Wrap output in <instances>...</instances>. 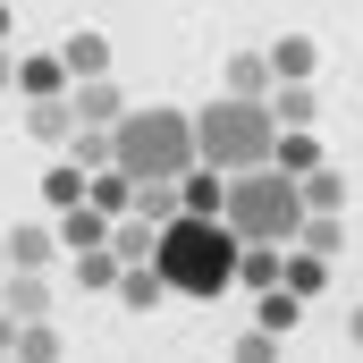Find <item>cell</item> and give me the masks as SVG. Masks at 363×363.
<instances>
[{"label": "cell", "instance_id": "cell-1", "mask_svg": "<svg viewBox=\"0 0 363 363\" xmlns=\"http://www.w3.org/2000/svg\"><path fill=\"white\" fill-rule=\"evenodd\" d=\"M279 127L271 101H237V93H211L203 110H194V152H203V169H220V178H254V169H271L279 161Z\"/></svg>", "mask_w": 363, "mask_h": 363}, {"label": "cell", "instance_id": "cell-2", "mask_svg": "<svg viewBox=\"0 0 363 363\" xmlns=\"http://www.w3.org/2000/svg\"><path fill=\"white\" fill-rule=\"evenodd\" d=\"M118 169L135 186H186L203 169L194 152V110H169V101H144L118 118Z\"/></svg>", "mask_w": 363, "mask_h": 363}, {"label": "cell", "instance_id": "cell-3", "mask_svg": "<svg viewBox=\"0 0 363 363\" xmlns=\"http://www.w3.org/2000/svg\"><path fill=\"white\" fill-rule=\"evenodd\" d=\"M161 279L178 287V296H228L237 287V262H245V237L228 228V220H178V228H161Z\"/></svg>", "mask_w": 363, "mask_h": 363}, {"label": "cell", "instance_id": "cell-4", "mask_svg": "<svg viewBox=\"0 0 363 363\" xmlns=\"http://www.w3.org/2000/svg\"><path fill=\"white\" fill-rule=\"evenodd\" d=\"M304 186L287 169H254V178H228V228L245 245H296L304 237Z\"/></svg>", "mask_w": 363, "mask_h": 363}, {"label": "cell", "instance_id": "cell-5", "mask_svg": "<svg viewBox=\"0 0 363 363\" xmlns=\"http://www.w3.org/2000/svg\"><path fill=\"white\" fill-rule=\"evenodd\" d=\"M68 245H60V228H43V220H26V228H9V271L26 279H51V262H60Z\"/></svg>", "mask_w": 363, "mask_h": 363}, {"label": "cell", "instance_id": "cell-6", "mask_svg": "<svg viewBox=\"0 0 363 363\" xmlns=\"http://www.w3.org/2000/svg\"><path fill=\"white\" fill-rule=\"evenodd\" d=\"M17 93H26V101H68L77 77H68L60 51H34V60H17Z\"/></svg>", "mask_w": 363, "mask_h": 363}, {"label": "cell", "instance_id": "cell-7", "mask_svg": "<svg viewBox=\"0 0 363 363\" xmlns=\"http://www.w3.org/2000/svg\"><path fill=\"white\" fill-rule=\"evenodd\" d=\"M60 60H68V77H77V85H110V34L77 26V34L60 43Z\"/></svg>", "mask_w": 363, "mask_h": 363}, {"label": "cell", "instance_id": "cell-8", "mask_svg": "<svg viewBox=\"0 0 363 363\" xmlns=\"http://www.w3.org/2000/svg\"><path fill=\"white\" fill-rule=\"evenodd\" d=\"M220 93H237V101H271L279 77H271V51H237L228 68H220Z\"/></svg>", "mask_w": 363, "mask_h": 363}, {"label": "cell", "instance_id": "cell-9", "mask_svg": "<svg viewBox=\"0 0 363 363\" xmlns=\"http://www.w3.org/2000/svg\"><path fill=\"white\" fill-rule=\"evenodd\" d=\"M287 254H296V245H245V262H237V287H254V296H279V287H287Z\"/></svg>", "mask_w": 363, "mask_h": 363}, {"label": "cell", "instance_id": "cell-10", "mask_svg": "<svg viewBox=\"0 0 363 363\" xmlns=\"http://www.w3.org/2000/svg\"><path fill=\"white\" fill-rule=\"evenodd\" d=\"M26 135H43V144H77V135H85L77 93H68V101H26Z\"/></svg>", "mask_w": 363, "mask_h": 363}, {"label": "cell", "instance_id": "cell-11", "mask_svg": "<svg viewBox=\"0 0 363 363\" xmlns=\"http://www.w3.org/2000/svg\"><path fill=\"white\" fill-rule=\"evenodd\" d=\"M313 68H321L313 34H279V43H271V77H279V85H313Z\"/></svg>", "mask_w": 363, "mask_h": 363}, {"label": "cell", "instance_id": "cell-12", "mask_svg": "<svg viewBox=\"0 0 363 363\" xmlns=\"http://www.w3.org/2000/svg\"><path fill=\"white\" fill-rule=\"evenodd\" d=\"M178 203H186V220H228V178L220 169H194L178 186Z\"/></svg>", "mask_w": 363, "mask_h": 363}, {"label": "cell", "instance_id": "cell-13", "mask_svg": "<svg viewBox=\"0 0 363 363\" xmlns=\"http://www.w3.org/2000/svg\"><path fill=\"white\" fill-rule=\"evenodd\" d=\"M161 296H178V287H169V279H161V262H135V271L118 279V304H127V313H152V304H161Z\"/></svg>", "mask_w": 363, "mask_h": 363}, {"label": "cell", "instance_id": "cell-14", "mask_svg": "<svg viewBox=\"0 0 363 363\" xmlns=\"http://www.w3.org/2000/svg\"><path fill=\"white\" fill-rule=\"evenodd\" d=\"M135 194H144V186L127 178V169H101V178H93V211H101V220H118V211H127V220H135Z\"/></svg>", "mask_w": 363, "mask_h": 363}, {"label": "cell", "instance_id": "cell-15", "mask_svg": "<svg viewBox=\"0 0 363 363\" xmlns=\"http://www.w3.org/2000/svg\"><path fill=\"white\" fill-rule=\"evenodd\" d=\"M85 194H93V178H85V169H77V161H60V169L43 178V203H51L60 220H68V211H85Z\"/></svg>", "mask_w": 363, "mask_h": 363}, {"label": "cell", "instance_id": "cell-16", "mask_svg": "<svg viewBox=\"0 0 363 363\" xmlns=\"http://www.w3.org/2000/svg\"><path fill=\"white\" fill-rule=\"evenodd\" d=\"M110 254L135 271V262H152V254H161V228H152V220H118V228H110Z\"/></svg>", "mask_w": 363, "mask_h": 363}, {"label": "cell", "instance_id": "cell-17", "mask_svg": "<svg viewBox=\"0 0 363 363\" xmlns=\"http://www.w3.org/2000/svg\"><path fill=\"white\" fill-rule=\"evenodd\" d=\"M9 321H51V279L9 271Z\"/></svg>", "mask_w": 363, "mask_h": 363}, {"label": "cell", "instance_id": "cell-18", "mask_svg": "<svg viewBox=\"0 0 363 363\" xmlns=\"http://www.w3.org/2000/svg\"><path fill=\"white\" fill-rule=\"evenodd\" d=\"M60 245H68V254H101V245H110V220H101V211H68V220H60Z\"/></svg>", "mask_w": 363, "mask_h": 363}, {"label": "cell", "instance_id": "cell-19", "mask_svg": "<svg viewBox=\"0 0 363 363\" xmlns=\"http://www.w3.org/2000/svg\"><path fill=\"white\" fill-rule=\"evenodd\" d=\"M77 118H85V127H118V118H127V93L118 85H77Z\"/></svg>", "mask_w": 363, "mask_h": 363}, {"label": "cell", "instance_id": "cell-20", "mask_svg": "<svg viewBox=\"0 0 363 363\" xmlns=\"http://www.w3.org/2000/svg\"><path fill=\"white\" fill-rule=\"evenodd\" d=\"M118 279H127V262H118L110 245H101V254H77V287H85V296H118Z\"/></svg>", "mask_w": 363, "mask_h": 363}, {"label": "cell", "instance_id": "cell-21", "mask_svg": "<svg viewBox=\"0 0 363 363\" xmlns=\"http://www.w3.org/2000/svg\"><path fill=\"white\" fill-rule=\"evenodd\" d=\"M271 169H287V178L304 186V178H321L330 161H321V144H313V135H279V161H271Z\"/></svg>", "mask_w": 363, "mask_h": 363}, {"label": "cell", "instance_id": "cell-22", "mask_svg": "<svg viewBox=\"0 0 363 363\" xmlns=\"http://www.w3.org/2000/svg\"><path fill=\"white\" fill-rule=\"evenodd\" d=\"M304 211H313V220H338V211H347V169L304 178Z\"/></svg>", "mask_w": 363, "mask_h": 363}, {"label": "cell", "instance_id": "cell-23", "mask_svg": "<svg viewBox=\"0 0 363 363\" xmlns=\"http://www.w3.org/2000/svg\"><path fill=\"white\" fill-rule=\"evenodd\" d=\"M296 321H304V296H296V287H279V296H262V304H254V330H271V338H287Z\"/></svg>", "mask_w": 363, "mask_h": 363}, {"label": "cell", "instance_id": "cell-24", "mask_svg": "<svg viewBox=\"0 0 363 363\" xmlns=\"http://www.w3.org/2000/svg\"><path fill=\"white\" fill-rule=\"evenodd\" d=\"M271 118L287 127V135H304V127H313V85H279L271 93Z\"/></svg>", "mask_w": 363, "mask_h": 363}, {"label": "cell", "instance_id": "cell-25", "mask_svg": "<svg viewBox=\"0 0 363 363\" xmlns=\"http://www.w3.org/2000/svg\"><path fill=\"white\" fill-rule=\"evenodd\" d=\"M17 363H60V330L51 321H17Z\"/></svg>", "mask_w": 363, "mask_h": 363}, {"label": "cell", "instance_id": "cell-26", "mask_svg": "<svg viewBox=\"0 0 363 363\" xmlns=\"http://www.w3.org/2000/svg\"><path fill=\"white\" fill-rule=\"evenodd\" d=\"M338 245H347L338 220H304V237H296V254H313V262H338Z\"/></svg>", "mask_w": 363, "mask_h": 363}, {"label": "cell", "instance_id": "cell-27", "mask_svg": "<svg viewBox=\"0 0 363 363\" xmlns=\"http://www.w3.org/2000/svg\"><path fill=\"white\" fill-rule=\"evenodd\" d=\"M287 287H296V296H321V287H330V262H313V254H287Z\"/></svg>", "mask_w": 363, "mask_h": 363}, {"label": "cell", "instance_id": "cell-28", "mask_svg": "<svg viewBox=\"0 0 363 363\" xmlns=\"http://www.w3.org/2000/svg\"><path fill=\"white\" fill-rule=\"evenodd\" d=\"M237 363H279V338L271 330H245V338H237Z\"/></svg>", "mask_w": 363, "mask_h": 363}, {"label": "cell", "instance_id": "cell-29", "mask_svg": "<svg viewBox=\"0 0 363 363\" xmlns=\"http://www.w3.org/2000/svg\"><path fill=\"white\" fill-rule=\"evenodd\" d=\"M9 85H17V51H0V93H9Z\"/></svg>", "mask_w": 363, "mask_h": 363}, {"label": "cell", "instance_id": "cell-30", "mask_svg": "<svg viewBox=\"0 0 363 363\" xmlns=\"http://www.w3.org/2000/svg\"><path fill=\"white\" fill-rule=\"evenodd\" d=\"M347 338H355V347H363V304H355V321H347Z\"/></svg>", "mask_w": 363, "mask_h": 363}, {"label": "cell", "instance_id": "cell-31", "mask_svg": "<svg viewBox=\"0 0 363 363\" xmlns=\"http://www.w3.org/2000/svg\"><path fill=\"white\" fill-rule=\"evenodd\" d=\"M0 43H9V0H0Z\"/></svg>", "mask_w": 363, "mask_h": 363}, {"label": "cell", "instance_id": "cell-32", "mask_svg": "<svg viewBox=\"0 0 363 363\" xmlns=\"http://www.w3.org/2000/svg\"><path fill=\"white\" fill-rule=\"evenodd\" d=\"M0 279H9V237H0Z\"/></svg>", "mask_w": 363, "mask_h": 363}, {"label": "cell", "instance_id": "cell-33", "mask_svg": "<svg viewBox=\"0 0 363 363\" xmlns=\"http://www.w3.org/2000/svg\"><path fill=\"white\" fill-rule=\"evenodd\" d=\"M0 363H17V355H0Z\"/></svg>", "mask_w": 363, "mask_h": 363}]
</instances>
